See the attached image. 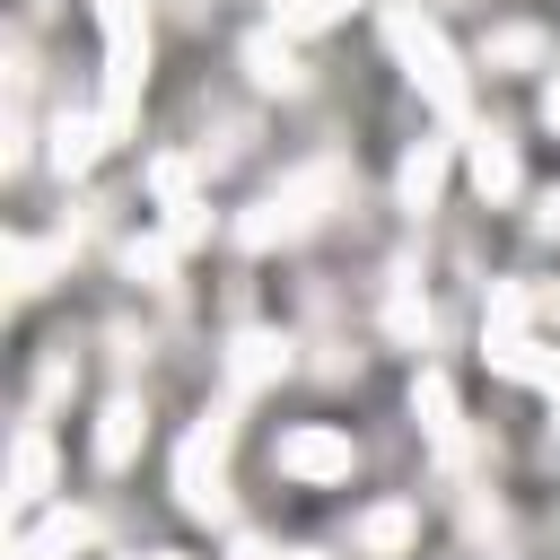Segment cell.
I'll use <instances>...</instances> for the list:
<instances>
[{
	"mask_svg": "<svg viewBox=\"0 0 560 560\" xmlns=\"http://www.w3.org/2000/svg\"><path fill=\"white\" fill-rule=\"evenodd\" d=\"M289 464H298V472H341V464H350V446H332V438H298V446H289Z\"/></svg>",
	"mask_w": 560,
	"mask_h": 560,
	"instance_id": "obj_1",
	"label": "cell"
}]
</instances>
